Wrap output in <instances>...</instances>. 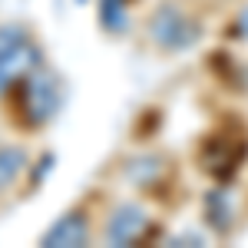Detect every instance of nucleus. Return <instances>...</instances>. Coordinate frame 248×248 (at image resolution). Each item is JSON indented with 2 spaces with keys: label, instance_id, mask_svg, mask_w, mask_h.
Instances as JSON below:
<instances>
[{
  "label": "nucleus",
  "instance_id": "1",
  "mask_svg": "<svg viewBox=\"0 0 248 248\" xmlns=\"http://www.w3.org/2000/svg\"><path fill=\"white\" fill-rule=\"evenodd\" d=\"M37 66H40V50L30 43L27 30L17 23L0 27V90H7L17 79H27Z\"/></svg>",
  "mask_w": 248,
  "mask_h": 248
},
{
  "label": "nucleus",
  "instance_id": "2",
  "mask_svg": "<svg viewBox=\"0 0 248 248\" xmlns=\"http://www.w3.org/2000/svg\"><path fill=\"white\" fill-rule=\"evenodd\" d=\"M149 37H153L162 50L182 53V50H189V46L199 43V23H195L182 7L162 3L153 14V20H149Z\"/></svg>",
  "mask_w": 248,
  "mask_h": 248
},
{
  "label": "nucleus",
  "instance_id": "3",
  "mask_svg": "<svg viewBox=\"0 0 248 248\" xmlns=\"http://www.w3.org/2000/svg\"><path fill=\"white\" fill-rule=\"evenodd\" d=\"M60 103H63V90L53 73L46 70H33L30 77L23 79V93H20V106H23V116L30 126H43L57 116Z\"/></svg>",
  "mask_w": 248,
  "mask_h": 248
},
{
  "label": "nucleus",
  "instance_id": "4",
  "mask_svg": "<svg viewBox=\"0 0 248 248\" xmlns=\"http://www.w3.org/2000/svg\"><path fill=\"white\" fill-rule=\"evenodd\" d=\"M146 225H149L146 209L136 205V202H123L113 209L109 222H106V242L109 245H136L142 238Z\"/></svg>",
  "mask_w": 248,
  "mask_h": 248
},
{
  "label": "nucleus",
  "instance_id": "5",
  "mask_svg": "<svg viewBox=\"0 0 248 248\" xmlns=\"http://www.w3.org/2000/svg\"><path fill=\"white\" fill-rule=\"evenodd\" d=\"M90 242V225L83 218V212H66L60 215L50 229L40 235L43 248H83Z\"/></svg>",
  "mask_w": 248,
  "mask_h": 248
},
{
  "label": "nucleus",
  "instance_id": "6",
  "mask_svg": "<svg viewBox=\"0 0 248 248\" xmlns=\"http://www.w3.org/2000/svg\"><path fill=\"white\" fill-rule=\"evenodd\" d=\"M205 215L212 218V225L218 232H225L235 222V205H232L229 192H212L209 199H205Z\"/></svg>",
  "mask_w": 248,
  "mask_h": 248
},
{
  "label": "nucleus",
  "instance_id": "7",
  "mask_svg": "<svg viewBox=\"0 0 248 248\" xmlns=\"http://www.w3.org/2000/svg\"><path fill=\"white\" fill-rule=\"evenodd\" d=\"M23 169H27V153L20 146H3L0 149V189H7Z\"/></svg>",
  "mask_w": 248,
  "mask_h": 248
},
{
  "label": "nucleus",
  "instance_id": "8",
  "mask_svg": "<svg viewBox=\"0 0 248 248\" xmlns=\"http://www.w3.org/2000/svg\"><path fill=\"white\" fill-rule=\"evenodd\" d=\"M99 23L109 33H123L129 27V14H126V0H99Z\"/></svg>",
  "mask_w": 248,
  "mask_h": 248
},
{
  "label": "nucleus",
  "instance_id": "9",
  "mask_svg": "<svg viewBox=\"0 0 248 248\" xmlns=\"http://www.w3.org/2000/svg\"><path fill=\"white\" fill-rule=\"evenodd\" d=\"M238 33H242V37H248V10L238 17Z\"/></svg>",
  "mask_w": 248,
  "mask_h": 248
}]
</instances>
